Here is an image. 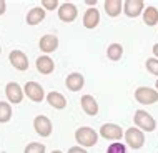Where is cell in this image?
<instances>
[{"mask_svg":"<svg viewBox=\"0 0 158 153\" xmlns=\"http://www.w3.org/2000/svg\"><path fill=\"white\" fill-rule=\"evenodd\" d=\"M75 140L80 143V147H95L98 142V135L90 126H80L75 131Z\"/></svg>","mask_w":158,"mask_h":153,"instance_id":"cell-1","label":"cell"},{"mask_svg":"<svg viewBox=\"0 0 158 153\" xmlns=\"http://www.w3.org/2000/svg\"><path fill=\"white\" fill-rule=\"evenodd\" d=\"M135 125L140 126V130H145V131H153L156 128L155 118L150 113L143 112V110H136L135 112Z\"/></svg>","mask_w":158,"mask_h":153,"instance_id":"cell-2","label":"cell"},{"mask_svg":"<svg viewBox=\"0 0 158 153\" xmlns=\"http://www.w3.org/2000/svg\"><path fill=\"white\" fill-rule=\"evenodd\" d=\"M135 98L136 101H140L143 105H152L155 101H158V92L148 87H140L135 90Z\"/></svg>","mask_w":158,"mask_h":153,"instance_id":"cell-3","label":"cell"},{"mask_svg":"<svg viewBox=\"0 0 158 153\" xmlns=\"http://www.w3.org/2000/svg\"><path fill=\"white\" fill-rule=\"evenodd\" d=\"M125 140H127L128 147H131L133 150L142 148L145 145V135L140 128H128L125 131Z\"/></svg>","mask_w":158,"mask_h":153,"instance_id":"cell-4","label":"cell"},{"mask_svg":"<svg viewBox=\"0 0 158 153\" xmlns=\"http://www.w3.org/2000/svg\"><path fill=\"white\" fill-rule=\"evenodd\" d=\"M33 126H35V131L40 135V137H50V135H52V130H53L50 118L45 117V115H38V117H35Z\"/></svg>","mask_w":158,"mask_h":153,"instance_id":"cell-5","label":"cell"},{"mask_svg":"<svg viewBox=\"0 0 158 153\" xmlns=\"http://www.w3.org/2000/svg\"><path fill=\"white\" fill-rule=\"evenodd\" d=\"M23 92H25V95H27L32 101H42L45 98L44 88H42V85H38L37 82H27V83H25Z\"/></svg>","mask_w":158,"mask_h":153,"instance_id":"cell-6","label":"cell"},{"mask_svg":"<svg viewBox=\"0 0 158 153\" xmlns=\"http://www.w3.org/2000/svg\"><path fill=\"white\" fill-rule=\"evenodd\" d=\"M8 60H10V63L17 70H20V72L28 70V58L22 50H12L10 55H8Z\"/></svg>","mask_w":158,"mask_h":153,"instance_id":"cell-7","label":"cell"},{"mask_svg":"<svg viewBox=\"0 0 158 153\" xmlns=\"http://www.w3.org/2000/svg\"><path fill=\"white\" fill-rule=\"evenodd\" d=\"M77 15H78V10H77V7L73 3L70 2H65L62 3V5H58V17H60V20L63 22H73L77 19Z\"/></svg>","mask_w":158,"mask_h":153,"instance_id":"cell-8","label":"cell"},{"mask_svg":"<svg viewBox=\"0 0 158 153\" xmlns=\"http://www.w3.org/2000/svg\"><path fill=\"white\" fill-rule=\"evenodd\" d=\"M5 95H7V98L10 103L19 105L23 98V90L20 88V85L17 82H10V83H7V87H5Z\"/></svg>","mask_w":158,"mask_h":153,"instance_id":"cell-9","label":"cell"},{"mask_svg":"<svg viewBox=\"0 0 158 153\" xmlns=\"http://www.w3.org/2000/svg\"><path fill=\"white\" fill-rule=\"evenodd\" d=\"M100 135L106 140H120L123 131L118 125H115V123H105L103 126L100 128Z\"/></svg>","mask_w":158,"mask_h":153,"instance_id":"cell-10","label":"cell"},{"mask_svg":"<svg viewBox=\"0 0 158 153\" xmlns=\"http://www.w3.org/2000/svg\"><path fill=\"white\" fill-rule=\"evenodd\" d=\"M38 45H40L42 52L52 53V52H55V50L58 48V38H57V35H53V33H48V35H44L40 38Z\"/></svg>","mask_w":158,"mask_h":153,"instance_id":"cell-11","label":"cell"},{"mask_svg":"<svg viewBox=\"0 0 158 153\" xmlns=\"http://www.w3.org/2000/svg\"><path fill=\"white\" fill-rule=\"evenodd\" d=\"M143 7H145V3L142 0H127V2H123V12H125V15L131 17V19L142 14Z\"/></svg>","mask_w":158,"mask_h":153,"instance_id":"cell-12","label":"cell"},{"mask_svg":"<svg viewBox=\"0 0 158 153\" xmlns=\"http://www.w3.org/2000/svg\"><path fill=\"white\" fill-rule=\"evenodd\" d=\"M35 65H37V70L40 72L42 75H50V73L55 70V62H53L50 57H47V55L38 57Z\"/></svg>","mask_w":158,"mask_h":153,"instance_id":"cell-13","label":"cell"},{"mask_svg":"<svg viewBox=\"0 0 158 153\" xmlns=\"http://www.w3.org/2000/svg\"><path fill=\"white\" fill-rule=\"evenodd\" d=\"M100 23V12L97 8H88L83 14V25L85 28H95L97 25Z\"/></svg>","mask_w":158,"mask_h":153,"instance_id":"cell-14","label":"cell"},{"mask_svg":"<svg viewBox=\"0 0 158 153\" xmlns=\"http://www.w3.org/2000/svg\"><path fill=\"white\" fill-rule=\"evenodd\" d=\"M65 85H67V88L70 92H78V90L83 88L85 80H83L82 73H70L67 76V80H65Z\"/></svg>","mask_w":158,"mask_h":153,"instance_id":"cell-15","label":"cell"},{"mask_svg":"<svg viewBox=\"0 0 158 153\" xmlns=\"http://www.w3.org/2000/svg\"><path fill=\"white\" fill-rule=\"evenodd\" d=\"M80 103H82V108L87 115L95 117V115L98 113V103L92 95H83L82 98H80Z\"/></svg>","mask_w":158,"mask_h":153,"instance_id":"cell-16","label":"cell"},{"mask_svg":"<svg viewBox=\"0 0 158 153\" xmlns=\"http://www.w3.org/2000/svg\"><path fill=\"white\" fill-rule=\"evenodd\" d=\"M47 101H48L50 107H53L55 110H63L67 107L65 97H63L62 93H58V92H50L48 95H47Z\"/></svg>","mask_w":158,"mask_h":153,"instance_id":"cell-17","label":"cell"},{"mask_svg":"<svg viewBox=\"0 0 158 153\" xmlns=\"http://www.w3.org/2000/svg\"><path fill=\"white\" fill-rule=\"evenodd\" d=\"M122 0H105V12L108 17H118L122 14Z\"/></svg>","mask_w":158,"mask_h":153,"instance_id":"cell-18","label":"cell"},{"mask_svg":"<svg viewBox=\"0 0 158 153\" xmlns=\"http://www.w3.org/2000/svg\"><path fill=\"white\" fill-rule=\"evenodd\" d=\"M45 19V10L42 7H33L27 14V23L28 25H37Z\"/></svg>","mask_w":158,"mask_h":153,"instance_id":"cell-19","label":"cell"},{"mask_svg":"<svg viewBox=\"0 0 158 153\" xmlns=\"http://www.w3.org/2000/svg\"><path fill=\"white\" fill-rule=\"evenodd\" d=\"M143 20L147 25H150V27H153V25L158 23V8L156 7H147L143 12Z\"/></svg>","mask_w":158,"mask_h":153,"instance_id":"cell-20","label":"cell"},{"mask_svg":"<svg viewBox=\"0 0 158 153\" xmlns=\"http://www.w3.org/2000/svg\"><path fill=\"white\" fill-rule=\"evenodd\" d=\"M122 55H123V47L120 43H112L108 48H106V57H108L110 60H113V62L120 60Z\"/></svg>","mask_w":158,"mask_h":153,"instance_id":"cell-21","label":"cell"},{"mask_svg":"<svg viewBox=\"0 0 158 153\" xmlns=\"http://www.w3.org/2000/svg\"><path fill=\"white\" fill-rule=\"evenodd\" d=\"M12 118V107L7 101H0V123H7Z\"/></svg>","mask_w":158,"mask_h":153,"instance_id":"cell-22","label":"cell"},{"mask_svg":"<svg viewBox=\"0 0 158 153\" xmlns=\"http://www.w3.org/2000/svg\"><path fill=\"white\" fill-rule=\"evenodd\" d=\"M23 153H45V145L44 143H28L27 147H25V151Z\"/></svg>","mask_w":158,"mask_h":153,"instance_id":"cell-23","label":"cell"},{"mask_svg":"<svg viewBox=\"0 0 158 153\" xmlns=\"http://www.w3.org/2000/svg\"><path fill=\"white\" fill-rule=\"evenodd\" d=\"M106 153H127V147L120 142H115L106 148Z\"/></svg>","mask_w":158,"mask_h":153,"instance_id":"cell-24","label":"cell"},{"mask_svg":"<svg viewBox=\"0 0 158 153\" xmlns=\"http://www.w3.org/2000/svg\"><path fill=\"white\" fill-rule=\"evenodd\" d=\"M145 65H147V70L150 72V73L158 76V60H156V58H148Z\"/></svg>","mask_w":158,"mask_h":153,"instance_id":"cell-25","label":"cell"},{"mask_svg":"<svg viewBox=\"0 0 158 153\" xmlns=\"http://www.w3.org/2000/svg\"><path fill=\"white\" fill-rule=\"evenodd\" d=\"M42 7H45L47 10H55L58 7L57 0H42Z\"/></svg>","mask_w":158,"mask_h":153,"instance_id":"cell-26","label":"cell"},{"mask_svg":"<svg viewBox=\"0 0 158 153\" xmlns=\"http://www.w3.org/2000/svg\"><path fill=\"white\" fill-rule=\"evenodd\" d=\"M68 153H88V151L82 147H72V148H68Z\"/></svg>","mask_w":158,"mask_h":153,"instance_id":"cell-27","label":"cell"},{"mask_svg":"<svg viewBox=\"0 0 158 153\" xmlns=\"http://www.w3.org/2000/svg\"><path fill=\"white\" fill-rule=\"evenodd\" d=\"M5 10H7V3L3 2V0H0V15L5 14Z\"/></svg>","mask_w":158,"mask_h":153,"instance_id":"cell-28","label":"cell"},{"mask_svg":"<svg viewBox=\"0 0 158 153\" xmlns=\"http://www.w3.org/2000/svg\"><path fill=\"white\" fill-rule=\"evenodd\" d=\"M153 53H155V57L158 58V43H155V45H153Z\"/></svg>","mask_w":158,"mask_h":153,"instance_id":"cell-29","label":"cell"},{"mask_svg":"<svg viewBox=\"0 0 158 153\" xmlns=\"http://www.w3.org/2000/svg\"><path fill=\"white\" fill-rule=\"evenodd\" d=\"M87 3H88V5H95V3H97V0H88Z\"/></svg>","mask_w":158,"mask_h":153,"instance_id":"cell-30","label":"cell"},{"mask_svg":"<svg viewBox=\"0 0 158 153\" xmlns=\"http://www.w3.org/2000/svg\"><path fill=\"white\" fill-rule=\"evenodd\" d=\"M52 153H63V151H60V150H53Z\"/></svg>","mask_w":158,"mask_h":153,"instance_id":"cell-31","label":"cell"},{"mask_svg":"<svg viewBox=\"0 0 158 153\" xmlns=\"http://www.w3.org/2000/svg\"><path fill=\"white\" fill-rule=\"evenodd\" d=\"M155 87H156V92H158V80H156V83H155Z\"/></svg>","mask_w":158,"mask_h":153,"instance_id":"cell-32","label":"cell"},{"mask_svg":"<svg viewBox=\"0 0 158 153\" xmlns=\"http://www.w3.org/2000/svg\"><path fill=\"white\" fill-rule=\"evenodd\" d=\"M0 52H2V48H0Z\"/></svg>","mask_w":158,"mask_h":153,"instance_id":"cell-33","label":"cell"}]
</instances>
